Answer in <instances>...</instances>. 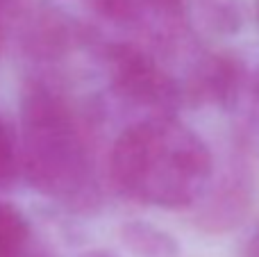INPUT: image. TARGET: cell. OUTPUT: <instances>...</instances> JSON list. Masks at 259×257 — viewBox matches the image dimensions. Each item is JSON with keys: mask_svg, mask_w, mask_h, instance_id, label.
Here are the masks:
<instances>
[{"mask_svg": "<svg viewBox=\"0 0 259 257\" xmlns=\"http://www.w3.org/2000/svg\"><path fill=\"white\" fill-rule=\"evenodd\" d=\"M23 168L39 194L75 214L103 205V178L94 121L50 84H32L23 96Z\"/></svg>", "mask_w": 259, "mask_h": 257, "instance_id": "7a4b0ae2", "label": "cell"}, {"mask_svg": "<svg viewBox=\"0 0 259 257\" xmlns=\"http://www.w3.org/2000/svg\"><path fill=\"white\" fill-rule=\"evenodd\" d=\"M0 257H44L27 219L9 203H0Z\"/></svg>", "mask_w": 259, "mask_h": 257, "instance_id": "9c48e42d", "label": "cell"}, {"mask_svg": "<svg viewBox=\"0 0 259 257\" xmlns=\"http://www.w3.org/2000/svg\"><path fill=\"white\" fill-rule=\"evenodd\" d=\"M241 257H259V221H257V226L250 230L246 244H243Z\"/></svg>", "mask_w": 259, "mask_h": 257, "instance_id": "7c38bea8", "label": "cell"}, {"mask_svg": "<svg viewBox=\"0 0 259 257\" xmlns=\"http://www.w3.org/2000/svg\"><path fill=\"white\" fill-rule=\"evenodd\" d=\"M80 257H116V255L109 253V250H89V253H84Z\"/></svg>", "mask_w": 259, "mask_h": 257, "instance_id": "4fadbf2b", "label": "cell"}, {"mask_svg": "<svg viewBox=\"0 0 259 257\" xmlns=\"http://www.w3.org/2000/svg\"><path fill=\"white\" fill-rule=\"evenodd\" d=\"M255 14H257V21H259V0H255Z\"/></svg>", "mask_w": 259, "mask_h": 257, "instance_id": "5bb4252c", "label": "cell"}, {"mask_svg": "<svg viewBox=\"0 0 259 257\" xmlns=\"http://www.w3.org/2000/svg\"><path fill=\"white\" fill-rule=\"evenodd\" d=\"M91 59L105 77L107 103L127 112V123L150 116H178L184 107L180 77L166 68L159 55L139 41L105 36L96 44Z\"/></svg>", "mask_w": 259, "mask_h": 257, "instance_id": "3957f363", "label": "cell"}, {"mask_svg": "<svg viewBox=\"0 0 259 257\" xmlns=\"http://www.w3.org/2000/svg\"><path fill=\"white\" fill-rule=\"evenodd\" d=\"M187 25L196 39H225L246 23L241 0H184Z\"/></svg>", "mask_w": 259, "mask_h": 257, "instance_id": "52a82bcc", "label": "cell"}, {"mask_svg": "<svg viewBox=\"0 0 259 257\" xmlns=\"http://www.w3.org/2000/svg\"><path fill=\"white\" fill-rule=\"evenodd\" d=\"M214 168L207 141L178 116L125 123L105 164L107 180L118 196L168 212L191 209L202 198Z\"/></svg>", "mask_w": 259, "mask_h": 257, "instance_id": "6da1fadb", "label": "cell"}, {"mask_svg": "<svg viewBox=\"0 0 259 257\" xmlns=\"http://www.w3.org/2000/svg\"><path fill=\"white\" fill-rule=\"evenodd\" d=\"M180 77L184 107H209L232 112L243 103L248 87V66L232 50H196Z\"/></svg>", "mask_w": 259, "mask_h": 257, "instance_id": "8992f818", "label": "cell"}, {"mask_svg": "<svg viewBox=\"0 0 259 257\" xmlns=\"http://www.w3.org/2000/svg\"><path fill=\"white\" fill-rule=\"evenodd\" d=\"M82 7V25L96 34L105 30L123 32L150 48L155 55L182 53L191 48L196 36L189 32L184 0H73Z\"/></svg>", "mask_w": 259, "mask_h": 257, "instance_id": "277c9868", "label": "cell"}, {"mask_svg": "<svg viewBox=\"0 0 259 257\" xmlns=\"http://www.w3.org/2000/svg\"><path fill=\"white\" fill-rule=\"evenodd\" d=\"M121 239L137 257H178L175 237L148 221H127L121 228Z\"/></svg>", "mask_w": 259, "mask_h": 257, "instance_id": "ba28073f", "label": "cell"}, {"mask_svg": "<svg viewBox=\"0 0 259 257\" xmlns=\"http://www.w3.org/2000/svg\"><path fill=\"white\" fill-rule=\"evenodd\" d=\"M18 171V153L12 132L0 121V187L9 185Z\"/></svg>", "mask_w": 259, "mask_h": 257, "instance_id": "8fae6325", "label": "cell"}, {"mask_svg": "<svg viewBox=\"0 0 259 257\" xmlns=\"http://www.w3.org/2000/svg\"><path fill=\"white\" fill-rule=\"evenodd\" d=\"M255 153L246 141L237 146L230 155L228 164L211 176L202 198L193 205V219L202 232L223 235L239 228L248 217L257 200V171L252 166Z\"/></svg>", "mask_w": 259, "mask_h": 257, "instance_id": "5b68a950", "label": "cell"}, {"mask_svg": "<svg viewBox=\"0 0 259 257\" xmlns=\"http://www.w3.org/2000/svg\"><path fill=\"white\" fill-rule=\"evenodd\" d=\"M246 146L259 157V66L250 73L246 87Z\"/></svg>", "mask_w": 259, "mask_h": 257, "instance_id": "30bf717a", "label": "cell"}]
</instances>
